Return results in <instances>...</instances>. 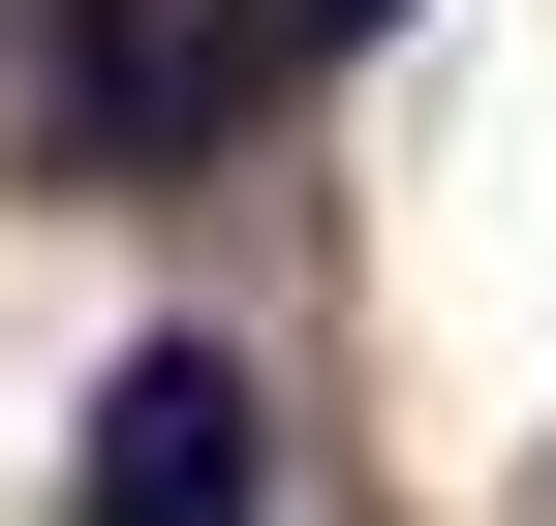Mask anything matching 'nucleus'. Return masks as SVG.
<instances>
[{
	"instance_id": "obj_1",
	"label": "nucleus",
	"mask_w": 556,
	"mask_h": 526,
	"mask_svg": "<svg viewBox=\"0 0 556 526\" xmlns=\"http://www.w3.org/2000/svg\"><path fill=\"white\" fill-rule=\"evenodd\" d=\"M248 93H278V0H31V124H62V155H124V186L217 155Z\"/></svg>"
},
{
	"instance_id": "obj_2",
	"label": "nucleus",
	"mask_w": 556,
	"mask_h": 526,
	"mask_svg": "<svg viewBox=\"0 0 556 526\" xmlns=\"http://www.w3.org/2000/svg\"><path fill=\"white\" fill-rule=\"evenodd\" d=\"M62 526H278V372H248V341H124Z\"/></svg>"
},
{
	"instance_id": "obj_3",
	"label": "nucleus",
	"mask_w": 556,
	"mask_h": 526,
	"mask_svg": "<svg viewBox=\"0 0 556 526\" xmlns=\"http://www.w3.org/2000/svg\"><path fill=\"white\" fill-rule=\"evenodd\" d=\"M340 32H402V0H278V62H340Z\"/></svg>"
}]
</instances>
